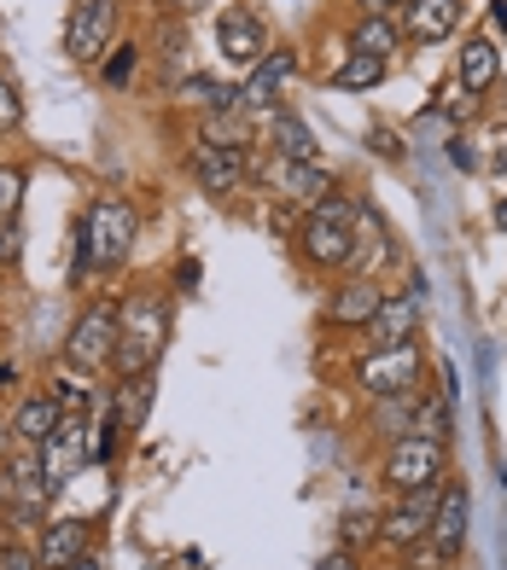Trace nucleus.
Segmentation results:
<instances>
[{"label":"nucleus","mask_w":507,"mask_h":570,"mask_svg":"<svg viewBox=\"0 0 507 570\" xmlns=\"http://www.w3.org/2000/svg\"><path fill=\"white\" fill-rule=\"evenodd\" d=\"M70 570H106V559H99V553H94V548H88V553H82V559H76V564H70Z\"/></svg>","instance_id":"38"},{"label":"nucleus","mask_w":507,"mask_h":570,"mask_svg":"<svg viewBox=\"0 0 507 570\" xmlns=\"http://www.w3.org/2000/svg\"><path fill=\"white\" fill-rule=\"evenodd\" d=\"M281 187H286L292 204H310L315 210V204L333 193V175H326L321 164H281Z\"/></svg>","instance_id":"20"},{"label":"nucleus","mask_w":507,"mask_h":570,"mask_svg":"<svg viewBox=\"0 0 507 570\" xmlns=\"http://www.w3.org/2000/svg\"><path fill=\"white\" fill-rule=\"evenodd\" d=\"M420 436H432V443H449V396H420V420H415Z\"/></svg>","instance_id":"25"},{"label":"nucleus","mask_w":507,"mask_h":570,"mask_svg":"<svg viewBox=\"0 0 507 570\" xmlns=\"http://www.w3.org/2000/svg\"><path fill=\"white\" fill-rule=\"evenodd\" d=\"M182 99H187L193 111H222V106H240V88H222L216 76H187Z\"/></svg>","instance_id":"22"},{"label":"nucleus","mask_w":507,"mask_h":570,"mask_svg":"<svg viewBox=\"0 0 507 570\" xmlns=\"http://www.w3.org/2000/svg\"><path fill=\"white\" fill-rule=\"evenodd\" d=\"M111 350H117V308L111 303L82 308L76 326H70V338H65V361H70V367H82V373H94V367H106V361H111Z\"/></svg>","instance_id":"5"},{"label":"nucleus","mask_w":507,"mask_h":570,"mask_svg":"<svg viewBox=\"0 0 507 570\" xmlns=\"http://www.w3.org/2000/svg\"><path fill=\"white\" fill-rule=\"evenodd\" d=\"M111 30H117V0H76L70 23H65V53L94 65L99 53H106Z\"/></svg>","instance_id":"6"},{"label":"nucleus","mask_w":507,"mask_h":570,"mask_svg":"<svg viewBox=\"0 0 507 570\" xmlns=\"http://www.w3.org/2000/svg\"><path fill=\"white\" fill-rule=\"evenodd\" d=\"M496 227H501V233H507V193H501V198H496Z\"/></svg>","instance_id":"39"},{"label":"nucleus","mask_w":507,"mask_h":570,"mask_svg":"<svg viewBox=\"0 0 507 570\" xmlns=\"http://www.w3.org/2000/svg\"><path fill=\"white\" fill-rule=\"evenodd\" d=\"M88 548H94V530L82 524V518H53L47 535H41V548H36V564L41 570H70Z\"/></svg>","instance_id":"13"},{"label":"nucleus","mask_w":507,"mask_h":570,"mask_svg":"<svg viewBox=\"0 0 507 570\" xmlns=\"http://www.w3.org/2000/svg\"><path fill=\"white\" fill-rule=\"evenodd\" d=\"M432 512H438V489H409V495L379 518V535H386L391 548H409V541H420L432 530Z\"/></svg>","instance_id":"12"},{"label":"nucleus","mask_w":507,"mask_h":570,"mask_svg":"<svg viewBox=\"0 0 507 570\" xmlns=\"http://www.w3.org/2000/svg\"><path fill=\"white\" fill-rule=\"evenodd\" d=\"M461 30V0H409L402 7V36L409 41H449Z\"/></svg>","instance_id":"14"},{"label":"nucleus","mask_w":507,"mask_h":570,"mask_svg":"<svg viewBox=\"0 0 507 570\" xmlns=\"http://www.w3.org/2000/svg\"><path fill=\"white\" fill-rule=\"evenodd\" d=\"M362 384H368V396H402V391H420V350H415V344L373 350V355L362 361Z\"/></svg>","instance_id":"8"},{"label":"nucleus","mask_w":507,"mask_h":570,"mask_svg":"<svg viewBox=\"0 0 507 570\" xmlns=\"http://www.w3.org/2000/svg\"><path fill=\"white\" fill-rule=\"evenodd\" d=\"M18 210H23V169L0 164V227L18 222Z\"/></svg>","instance_id":"26"},{"label":"nucleus","mask_w":507,"mask_h":570,"mask_svg":"<svg viewBox=\"0 0 507 570\" xmlns=\"http://www.w3.org/2000/svg\"><path fill=\"white\" fill-rule=\"evenodd\" d=\"M373 151H379V158H391V164H397V158H402V140L391 135V128H373Z\"/></svg>","instance_id":"33"},{"label":"nucleus","mask_w":507,"mask_h":570,"mask_svg":"<svg viewBox=\"0 0 507 570\" xmlns=\"http://www.w3.org/2000/svg\"><path fill=\"white\" fill-rule=\"evenodd\" d=\"M303 256L321 268H344L357 256V204L326 193L310 210V222H303Z\"/></svg>","instance_id":"3"},{"label":"nucleus","mask_w":507,"mask_h":570,"mask_svg":"<svg viewBox=\"0 0 507 570\" xmlns=\"http://www.w3.org/2000/svg\"><path fill=\"white\" fill-rule=\"evenodd\" d=\"M449 164L455 169H472V146L467 140H449Z\"/></svg>","instance_id":"36"},{"label":"nucleus","mask_w":507,"mask_h":570,"mask_svg":"<svg viewBox=\"0 0 507 570\" xmlns=\"http://www.w3.org/2000/svg\"><path fill=\"white\" fill-rule=\"evenodd\" d=\"M402 559H409V570H443V553L432 548V541H409V548H402Z\"/></svg>","instance_id":"29"},{"label":"nucleus","mask_w":507,"mask_h":570,"mask_svg":"<svg viewBox=\"0 0 507 570\" xmlns=\"http://www.w3.org/2000/svg\"><path fill=\"white\" fill-rule=\"evenodd\" d=\"M164 344H169V308L158 297H140L129 315H117V350H111V361H117L123 379L152 373V361L164 355Z\"/></svg>","instance_id":"2"},{"label":"nucleus","mask_w":507,"mask_h":570,"mask_svg":"<svg viewBox=\"0 0 507 570\" xmlns=\"http://www.w3.org/2000/svg\"><path fill=\"white\" fill-rule=\"evenodd\" d=\"M164 7H169V12H175V18H193V12H198V7H205V0H164Z\"/></svg>","instance_id":"37"},{"label":"nucleus","mask_w":507,"mask_h":570,"mask_svg":"<svg viewBox=\"0 0 507 570\" xmlns=\"http://www.w3.org/2000/svg\"><path fill=\"white\" fill-rule=\"evenodd\" d=\"M496 30H507V0H496Z\"/></svg>","instance_id":"40"},{"label":"nucleus","mask_w":507,"mask_h":570,"mask_svg":"<svg viewBox=\"0 0 507 570\" xmlns=\"http://www.w3.org/2000/svg\"><path fill=\"white\" fill-rule=\"evenodd\" d=\"M0 570H41L36 553H23V548H0Z\"/></svg>","instance_id":"34"},{"label":"nucleus","mask_w":507,"mask_h":570,"mask_svg":"<svg viewBox=\"0 0 507 570\" xmlns=\"http://www.w3.org/2000/svg\"><path fill=\"white\" fill-rule=\"evenodd\" d=\"M193 175H198V187H205V193H234L240 187V180H245V158H240V151L234 146H205V140H198V151H193Z\"/></svg>","instance_id":"15"},{"label":"nucleus","mask_w":507,"mask_h":570,"mask_svg":"<svg viewBox=\"0 0 507 570\" xmlns=\"http://www.w3.org/2000/svg\"><path fill=\"white\" fill-rule=\"evenodd\" d=\"M402 30L391 18H357V30H350V53H368V59H391L397 53Z\"/></svg>","instance_id":"21"},{"label":"nucleus","mask_w":507,"mask_h":570,"mask_svg":"<svg viewBox=\"0 0 507 570\" xmlns=\"http://www.w3.org/2000/svg\"><path fill=\"white\" fill-rule=\"evenodd\" d=\"M269 140H274V151H281V164H321L310 122L292 117V111H269Z\"/></svg>","instance_id":"17"},{"label":"nucleus","mask_w":507,"mask_h":570,"mask_svg":"<svg viewBox=\"0 0 507 570\" xmlns=\"http://www.w3.org/2000/svg\"><path fill=\"white\" fill-rule=\"evenodd\" d=\"M357 7H362V18H397L409 0H357Z\"/></svg>","instance_id":"32"},{"label":"nucleus","mask_w":507,"mask_h":570,"mask_svg":"<svg viewBox=\"0 0 507 570\" xmlns=\"http://www.w3.org/2000/svg\"><path fill=\"white\" fill-rule=\"evenodd\" d=\"M379 303H386L379 279L362 274V279H344V285H339V297H333V308H326V315H333V326H368Z\"/></svg>","instance_id":"18"},{"label":"nucleus","mask_w":507,"mask_h":570,"mask_svg":"<svg viewBox=\"0 0 507 570\" xmlns=\"http://www.w3.org/2000/svg\"><path fill=\"white\" fill-rule=\"evenodd\" d=\"M135 239H140L135 204H123V198L88 204L82 227H76V279H88V268H117L135 250Z\"/></svg>","instance_id":"1"},{"label":"nucleus","mask_w":507,"mask_h":570,"mask_svg":"<svg viewBox=\"0 0 507 570\" xmlns=\"http://www.w3.org/2000/svg\"><path fill=\"white\" fill-rule=\"evenodd\" d=\"M18 256H23V233H18V222H7V227H0V263H18Z\"/></svg>","instance_id":"30"},{"label":"nucleus","mask_w":507,"mask_h":570,"mask_svg":"<svg viewBox=\"0 0 507 570\" xmlns=\"http://www.w3.org/2000/svg\"><path fill=\"white\" fill-rule=\"evenodd\" d=\"M467 524H472V495L461 483H449L443 495H438V512H432V530H426V541H432V548L443 553V564L455 559L467 548Z\"/></svg>","instance_id":"11"},{"label":"nucleus","mask_w":507,"mask_h":570,"mask_svg":"<svg viewBox=\"0 0 507 570\" xmlns=\"http://www.w3.org/2000/svg\"><path fill=\"white\" fill-rule=\"evenodd\" d=\"M18 122H23V99H18V88L7 82V76H0V135L18 128Z\"/></svg>","instance_id":"28"},{"label":"nucleus","mask_w":507,"mask_h":570,"mask_svg":"<svg viewBox=\"0 0 507 570\" xmlns=\"http://www.w3.org/2000/svg\"><path fill=\"white\" fill-rule=\"evenodd\" d=\"M292 70H298V53H286V47L281 53H263L240 88V111H281V88L292 82Z\"/></svg>","instance_id":"9"},{"label":"nucleus","mask_w":507,"mask_h":570,"mask_svg":"<svg viewBox=\"0 0 507 570\" xmlns=\"http://www.w3.org/2000/svg\"><path fill=\"white\" fill-rule=\"evenodd\" d=\"M420 315H426V285H415V292H402V297H386V303L373 308V321H368V338H373V350L415 344Z\"/></svg>","instance_id":"7"},{"label":"nucleus","mask_w":507,"mask_h":570,"mask_svg":"<svg viewBox=\"0 0 507 570\" xmlns=\"http://www.w3.org/2000/svg\"><path fill=\"white\" fill-rule=\"evenodd\" d=\"M135 59H140V47H117V53L106 59V82H111V88H123V82L135 76Z\"/></svg>","instance_id":"27"},{"label":"nucleus","mask_w":507,"mask_h":570,"mask_svg":"<svg viewBox=\"0 0 507 570\" xmlns=\"http://www.w3.org/2000/svg\"><path fill=\"white\" fill-rule=\"evenodd\" d=\"M205 146H234V151H245V111H240V106L205 111Z\"/></svg>","instance_id":"23"},{"label":"nucleus","mask_w":507,"mask_h":570,"mask_svg":"<svg viewBox=\"0 0 507 570\" xmlns=\"http://www.w3.org/2000/svg\"><path fill=\"white\" fill-rule=\"evenodd\" d=\"M443 472H449V449L443 443H432V436H397L391 443V460H386V483L391 489H438L443 483Z\"/></svg>","instance_id":"4"},{"label":"nucleus","mask_w":507,"mask_h":570,"mask_svg":"<svg viewBox=\"0 0 507 570\" xmlns=\"http://www.w3.org/2000/svg\"><path fill=\"white\" fill-rule=\"evenodd\" d=\"M315 570H357V553H350V548H333L326 559H315Z\"/></svg>","instance_id":"35"},{"label":"nucleus","mask_w":507,"mask_h":570,"mask_svg":"<svg viewBox=\"0 0 507 570\" xmlns=\"http://www.w3.org/2000/svg\"><path fill=\"white\" fill-rule=\"evenodd\" d=\"M216 41H222L227 65H245V70L269 53V30H263V18L251 7H227L222 23H216Z\"/></svg>","instance_id":"10"},{"label":"nucleus","mask_w":507,"mask_h":570,"mask_svg":"<svg viewBox=\"0 0 507 570\" xmlns=\"http://www.w3.org/2000/svg\"><path fill=\"white\" fill-rule=\"evenodd\" d=\"M455 76H461V88H467V94H490V88H496V76H501L496 47H490V41H467V53H461V65H455Z\"/></svg>","instance_id":"19"},{"label":"nucleus","mask_w":507,"mask_h":570,"mask_svg":"<svg viewBox=\"0 0 507 570\" xmlns=\"http://www.w3.org/2000/svg\"><path fill=\"white\" fill-rule=\"evenodd\" d=\"M59 425H65V407H59V396H30L18 413H12V431L23 436L30 449H47L59 436Z\"/></svg>","instance_id":"16"},{"label":"nucleus","mask_w":507,"mask_h":570,"mask_svg":"<svg viewBox=\"0 0 507 570\" xmlns=\"http://www.w3.org/2000/svg\"><path fill=\"white\" fill-rule=\"evenodd\" d=\"M379 524H373V518L368 512H344V541H350V548H357V541H368Z\"/></svg>","instance_id":"31"},{"label":"nucleus","mask_w":507,"mask_h":570,"mask_svg":"<svg viewBox=\"0 0 507 570\" xmlns=\"http://www.w3.org/2000/svg\"><path fill=\"white\" fill-rule=\"evenodd\" d=\"M379 76H386V59H368V53H350L339 70H333V88H379Z\"/></svg>","instance_id":"24"}]
</instances>
